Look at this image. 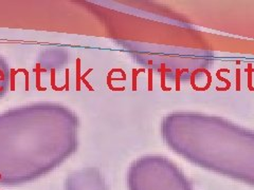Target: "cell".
<instances>
[{"label": "cell", "instance_id": "1", "mask_svg": "<svg viewBox=\"0 0 254 190\" xmlns=\"http://www.w3.org/2000/svg\"><path fill=\"white\" fill-rule=\"evenodd\" d=\"M80 62L81 60L77 59V64H76V90L80 91V78H81V76H80Z\"/></svg>", "mask_w": 254, "mask_h": 190}, {"label": "cell", "instance_id": "2", "mask_svg": "<svg viewBox=\"0 0 254 190\" xmlns=\"http://www.w3.org/2000/svg\"><path fill=\"white\" fill-rule=\"evenodd\" d=\"M39 81H40V74H39V72H37V83H36V85H37V88H39Z\"/></svg>", "mask_w": 254, "mask_h": 190}, {"label": "cell", "instance_id": "3", "mask_svg": "<svg viewBox=\"0 0 254 190\" xmlns=\"http://www.w3.org/2000/svg\"><path fill=\"white\" fill-rule=\"evenodd\" d=\"M13 75H12V90H14V73H15V71L14 70H13Z\"/></svg>", "mask_w": 254, "mask_h": 190}]
</instances>
